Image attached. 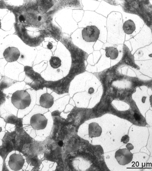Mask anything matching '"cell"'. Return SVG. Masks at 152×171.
<instances>
[{"instance_id":"19","label":"cell","mask_w":152,"mask_h":171,"mask_svg":"<svg viewBox=\"0 0 152 171\" xmlns=\"http://www.w3.org/2000/svg\"><path fill=\"white\" fill-rule=\"evenodd\" d=\"M58 145L59 146L62 147L64 145V142L63 141H60L59 142Z\"/></svg>"},{"instance_id":"20","label":"cell","mask_w":152,"mask_h":171,"mask_svg":"<svg viewBox=\"0 0 152 171\" xmlns=\"http://www.w3.org/2000/svg\"><path fill=\"white\" fill-rule=\"evenodd\" d=\"M52 116H59V115H60V112H57V113H56V112H53L52 113Z\"/></svg>"},{"instance_id":"21","label":"cell","mask_w":152,"mask_h":171,"mask_svg":"<svg viewBox=\"0 0 152 171\" xmlns=\"http://www.w3.org/2000/svg\"><path fill=\"white\" fill-rule=\"evenodd\" d=\"M146 99V97H144L142 99V102H143V103H144L145 101V100Z\"/></svg>"},{"instance_id":"14","label":"cell","mask_w":152,"mask_h":171,"mask_svg":"<svg viewBox=\"0 0 152 171\" xmlns=\"http://www.w3.org/2000/svg\"><path fill=\"white\" fill-rule=\"evenodd\" d=\"M126 147L127 148V149H128L129 150H132L134 148L133 145L132 144L130 143L127 144L126 146Z\"/></svg>"},{"instance_id":"12","label":"cell","mask_w":152,"mask_h":171,"mask_svg":"<svg viewBox=\"0 0 152 171\" xmlns=\"http://www.w3.org/2000/svg\"><path fill=\"white\" fill-rule=\"evenodd\" d=\"M74 12V15L75 16L73 17L75 19V21L77 23L80 22L83 17L84 11L82 10H76Z\"/></svg>"},{"instance_id":"16","label":"cell","mask_w":152,"mask_h":171,"mask_svg":"<svg viewBox=\"0 0 152 171\" xmlns=\"http://www.w3.org/2000/svg\"><path fill=\"white\" fill-rule=\"evenodd\" d=\"M53 44L51 42H49L47 45V47L48 49L51 50L53 48Z\"/></svg>"},{"instance_id":"8","label":"cell","mask_w":152,"mask_h":171,"mask_svg":"<svg viewBox=\"0 0 152 171\" xmlns=\"http://www.w3.org/2000/svg\"><path fill=\"white\" fill-rule=\"evenodd\" d=\"M102 132V128L98 123L92 122L89 125L88 133L90 138L99 137Z\"/></svg>"},{"instance_id":"13","label":"cell","mask_w":152,"mask_h":171,"mask_svg":"<svg viewBox=\"0 0 152 171\" xmlns=\"http://www.w3.org/2000/svg\"><path fill=\"white\" fill-rule=\"evenodd\" d=\"M130 140L129 136L128 135H126L122 137L121 139V141L124 144L127 143Z\"/></svg>"},{"instance_id":"22","label":"cell","mask_w":152,"mask_h":171,"mask_svg":"<svg viewBox=\"0 0 152 171\" xmlns=\"http://www.w3.org/2000/svg\"><path fill=\"white\" fill-rule=\"evenodd\" d=\"M41 17L40 16H39V17H38V20H40H40H41Z\"/></svg>"},{"instance_id":"5","label":"cell","mask_w":152,"mask_h":171,"mask_svg":"<svg viewBox=\"0 0 152 171\" xmlns=\"http://www.w3.org/2000/svg\"><path fill=\"white\" fill-rule=\"evenodd\" d=\"M24 163L25 160L21 155L14 154L11 155L9 157V166L13 170L18 171L21 169Z\"/></svg>"},{"instance_id":"17","label":"cell","mask_w":152,"mask_h":171,"mask_svg":"<svg viewBox=\"0 0 152 171\" xmlns=\"http://www.w3.org/2000/svg\"><path fill=\"white\" fill-rule=\"evenodd\" d=\"M19 20L20 22H23L25 21V19L23 15H21L19 16Z\"/></svg>"},{"instance_id":"2","label":"cell","mask_w":152,"mask_h":171,"mask_svg":"<svg viewBox=\"0 0 152 171\" xmlns=\"http://www.w3.org/2000/svg\"><path fill=\"white\" fill-rule=\"evenodd\" d=\"M12 104L19 109H24L30 106L31 99L30 94L26 90L17 91L14 93L11 97Z\"/></svg>"},{"instance_id":"3","label":"cell","mask_w":152,"mask_h":171,"mask_svg":"<svg viewBox=\"0 0 152 171\" xmlns=\"http://www.w3.org/2000/svg\"><path fill=\"white\" fill-rule=\"evenodd\" d=\"M115 157L120 165H125L132 162L133 154L127 149H120L116 152Z\"/></svg>"},{"instance_id":"4","label":"cell","mask_w":152,"mask_h":171,"mask_svg":"<svg viewBox=\"0 0 152 171\" xmlns=\"http://www.w3.org/2000/svg\"><path fill=\"white\" fill-rule=\"evenodd\" d=\"M48 119L43 114H37L32 116L30 120V125L34 129H44L47 124Z\"/></svg>"},{"instance_id":"18","label":"cell","mask_w":152,"mask_h":171,"mask_svg":"<svg viewBox=\"0 0 152 171\" xmlns=\"http://www.w3.org/2000/svg\"><path fill=\"white\" fill-rule=\"evenodd\" d=\"M94 92V89L93 88L91 87L90 88L88 92L89 94H91L93 93Z\"/></svg>"},{"instance_id":"6","label":"cell","mask_w":152,"mask_h":171,"mask_svg":"<svg viewBox=\"0 0 152 171\" xmlns=\"http://www.w3.org/2000/svg\"><path fill=\"white\" fill-rule=\"evenodd\" d=\"M3 55L7 61L12 62L18 59L20 56V53L16 47H9L5 50Z\"/></svg>"},{"instance_id":"7","label":"cell","mask_w":152,"mask_h":171,"mask_svg":"<svg viewBox=\"0 0 152 171\" xmlns=\"http://www.w3.org/2000/svg\"><path fill=\"white\" fill-rule=\"evenodd\" d=\"M41 106L46 108L51 107L54 104V98L49 93H45L41 95L40 99Z\"/></svg>"},{"instance_id":"1","label":"cell","mask_w":152,"mask_h":171,"mask_svg":"<svg viewBox=\"0 0 152 171\" xmlns=\"http://www.w3.org/2000/svg\"><path fill=\"white\" fill-rule=\"evenodd\" d=\"M72 42L75 45L82 49L84 46H91L100 40L101 32L95 26L88 25L84 28H79L75 31L72 36Z\"/></svg>"},{"instance_id":"10","label":"cell","mask_w":152,"mask_h":171,"mask_svg":"<svg viewBox=\"0 0 152 171\" xmlns=\"http://www.w3.org/2000/svg\"><path fill=\"white\" fill-rule=\"evenodd\" d=\"M105 52L106 57L107 58H110L111 59H115L118 57V50L114 47H106Z\"/></svg>"},{"instance_id":"11","label":"cell","mask_w":152,"mask_h":171,"mask_svg":"<svg viewBox=\"0 0 152 171\" xmlns=\"http://www.w3.org/2000/svg\"><path fill=\"white\" fill-rule=\"evenodd\" d=\"M51 67L54 69H57L62 65V61L58 57L54 56L51 57L50 60Z\"/></svg>"},{"instance_id":"9","label":"cell","mask_w":152,"mask_h":171,"mask_svg":"<svg viewBox=\"0 0 152 171\" xmlns=\"http://www.w3.org/2000/svg\"><path fill=\"white\" fill-rule=\"evenodd\" d=\"M122 29L124 32L131 35L135 30L136 25L133 20L129 19L124 23Z\"/></svg>"},{"instance_id":"15","label":"cell","mask_w":152,"mask_h":171,"mask_svg":"<svg viewBox=\"0 0 152 171\" xmlns=\"http://www.w3.org/2000/svg\"><path fill=\"white\" fill-rule=\"evenodd\" d=\"M134 116L135 120L137 121H139L141 119L140 115L137 113H135Z\"/></svg>"}]
</instances>
